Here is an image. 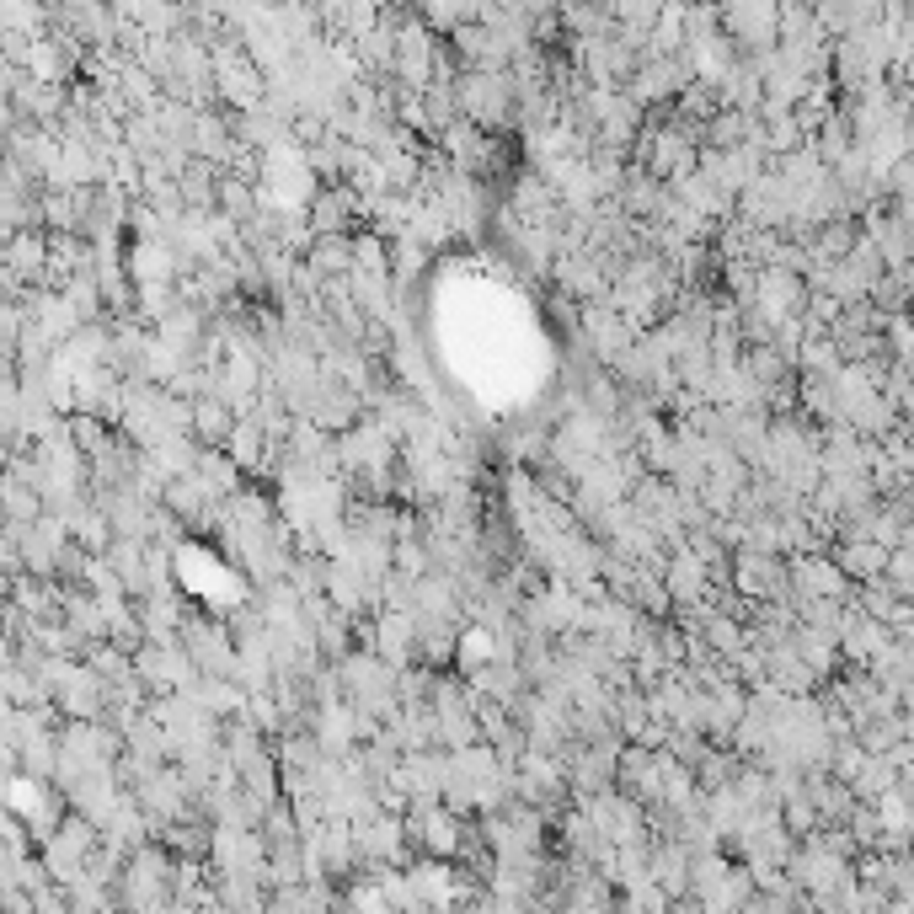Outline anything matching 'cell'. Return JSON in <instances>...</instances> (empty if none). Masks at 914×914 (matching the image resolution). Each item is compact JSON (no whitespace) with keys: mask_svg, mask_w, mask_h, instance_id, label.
I'll list each match as a JSON object with an SVG mask.
<instances>
[{"mask_svg":"<svg viewBox=\"0 0 914 914\" xmlns=\"http://www.w3.org/2000/svg\"><path fill=\"white\" fill-rule=\"evenodd\" d=\"M193 423H198V433H204V439H230V433L241 428V423H230V412L220 407V401H198V407H193Z\"/></svg>","mask_w":914,"mask_h":914,"instance_id":"1","label":"cell"}]
</instances>
